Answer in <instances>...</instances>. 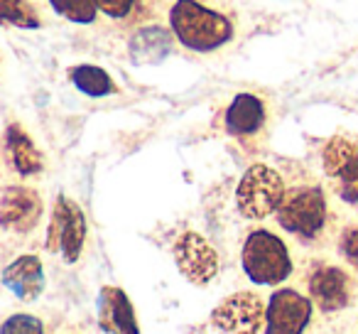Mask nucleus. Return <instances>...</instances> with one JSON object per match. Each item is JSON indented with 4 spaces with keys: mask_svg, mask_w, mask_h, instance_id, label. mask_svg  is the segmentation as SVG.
Wrapping results in <instances>:
<instances>
[{
    "mask_svg": "<svg viewBox=\"0 0 358 334\" xmlns=\"http://www.w3.org/2000/svg\"><path fill=\"white\" fill-rule=\"evenodd\" d=\"M86 241V219L84 211L69 197H57L52 209L50 229H47V249L59 253L64 263H76L84 251Z\"/></svg>",
    "mask_w": 358,
    "mask_h": 334,
    "instance_id": "5",
    "label": "nucleus"
},
{
    "mask_svg": "<svg viewBox=\"0 0 358 334\" xmlns=\"http://www.w3.org/2000/svg\"><path fill=\"white\" fill-rule=\"evenodd\" d=\"M224 123L229 135H236V138L255 135L265 123V104L255 94L234 96V101L226 109Z\"/></svg>",
    "mask_w": 358,
    "mask_h": 334,
    "instance_id": "13",
    "label": "nucleus"
},
{
    "mask_svg": "<svg viewBox=\"0 0 358 334\" xmlns=\"http://www.w3.org/2000/svg\"><path fill=\"white\" fill-rule=\"evenodd\" d=\"M174 263L179 273L194 285H209L219 273V256L214 246L196 231H185L174 241Z\"/></svg>",
    "mask_w": 358,
    "mask_h": 334,
    "instance_id": "8",
    "label": "nucleus"
},
{
    "mask_svg": "<svg viewBox=\"0 0 358 334\" xmlns=\"http://www.w3.org/2000/svg\"><path fill=\"white\" fill-rule=\"evenodd\" d=\"M96 319L99 327L108 334H140L135 309L125 290L103 285L96 300Z\"/></svg>",
    "mask_w": 358,
    "mask_h": 334,
    "instance_id": "10",
    "label": "nucleus"
},
{
    "mask_svg": "<svg viewBox=\"0 0 358 334\" xmlns=\"http://www.w3.org/2000/svg\"><path fill=\"white\" fill-rule=\"evenodd\" d=\"M172 50H174V35L159 25L143 27L128 42L130 60L135 64H159V62L172 55Z\"/></svg>",
    "mask_w": 358,
    "mask_h": 334,
    "instance_id": "14",
    "label": "nucleus"
},
{
    "mask_svg": "<svg viewBox=\"0 0 358 334\" xmlns=\"http://www.w3.org/2000/svg\"><path fill=\"white\" fill-rule=\"evenodd\" d=\"M3 285L22 302H32L45 290V268L37 256H20L3 270Z\"/></svg>",
    "mask_w": 358,
    "mask_h": 334,
    "instance_id": "12",
    "label": "nucleus"
},
{
    "mask_svg": "<svg viewBox=\"0 0 358 334\" xmlns=\"http://www.w3.org/2000/svg\"><path fill=\"white\" fill-rule=\"evenodd\" d=\"M285 200V182L268 165H250L236 187V207L245 219L260 221L275 214Z\"/></svg>",
    "mask_w": 358,
    "mask_h": 334,
    "instance_id": "3",
    "label": "nucleus"
},
{
    "mask_svg": "<svg viewBox=\"0 0 358 334\" xmlns=\"http://www.w3.org/2000/svg\"><path fill=\"white\" fill-rule=\"evenodd\" d=\"M0 22L3 25L25 27V30L40 27V18L32 13V8L27 6L25 0H0Z\"/></svg>",
    "mask_w": 358,
    "mask_h": 334,
    "instance_id": "19",
    "label": "nucleus"
},
{
    "mask_svg": "<svg viewBox=\"0 0 358 334\" xmlns=\"http://www.w3.org/2000/svg\"><path fill=\"white\" fill-rule=\"evenodd\" d=\"M351 298V280L341 268L322 265L309 275V300L322 312H338Z\"/></svg>",
    "mask_w": 358,
    "mask_h": 334,
    "instance_id": "11",
    "label": "nucleus"
},
{
    "mask_svg": "<svg viewBox=\"0 0 358 334\" xmlns=\"http://www.w3.org/2000/svg\"><path fill=\"white\" fill-rule=\"evenodd\" d=\"M0 334H45V324L35 314L17 312L0 324Z\"/></svg>",
    "mask_w": 358,
    "mask_h": 334,
    "instance_id": "21",
    "label": "nucleus"
},
{
    "mask_svg": "<svg viewBox=\"0 0 358 334\" xmlns=\"http://www.w3.org/2000/svg\"><path fill=\"white\" fill-rule=\"evenodd\" d=\"M338 251L343 253V258L358 268V226H351L341 234V241H338Z\"/></svg>",
    "mask_w": 358,
    "mask_h": 334,
    "instance_id": "23",
    "label": "nucleus"
},
{
    "mask_svg": "<svg viewBox=\"0 0 358 334\" xmlns=\"http://www.w3.org/2000/svg\"><path fill=\"white\" fill-rule=\"evenodd\" d=\"M50 6L57 15H62L69 22H76V25H91L99 15V8H96L94 0H50Z\"/></svg>",
    "mask_w": 358,
    "mask_h": 334,
    "instance_id": "17",
    "label": "nucleus"
},
{
    "mask_svg": "<svg viewBox=\"0 0 358 334\" xmlns=\"http://www.w3.org/2000/svg\"><path fill=\"white\" fill-rule=\"evenodd\" d=\"M241 265L250 283L273 288L292 275V256L287 244L268 229H253L243 241Z\"/></svg>",
    "mask_w": 358,
    "mask_h": 334,
    "instance_id": "2",
    "label": "nucleus"
},
{
    "mask_svg": "<svg viewBox=\"0 0 358 334\" xmlns=\"http://www.w3.org/2000/svg\"><path fill=\"white\" fill-rule=\"evenodd\" d=\"M169 30L174 40L192 52H214L234 40V22L199 0H174L169 8Z\"/></svg>",
    "mask_w": 358,
    "mask_h": 334,
    "instance_id": "1",
    "label": "nucleus"
},
{
    "mask_svg": "<svg viewBox=\"0 0 358 334\" xmlns=\"http://www.w3.org/2000/svg\"><path fill=\"white\" fill-rule=\"evenodd\" d=\"M103 15H108L110 20H123L133 13V8L138 6V0H94Z\"/></svg>",
    "mask_w": 358,
    "mask_h": 334,
    "instance_id": "22",
    "label": "nucleus"
},
{
    "mask_svg": "<svg viewBox=\"0 0 358 334\" xmlns=\"http://www.w3.org/2000/svg\"><path fill=\"white\" fill-rule=\"evenodd\" d=\"M358 150L356 143L346 138H331L327 145H324V153H322V162H324V172L329 177H336L341 172V167L353 158V153Z\"/></svg>",
    "mask_w": 358,
    "mask_h": 334,
    "instance_id": "18",
    "label": "nucleus"
},
{
    "mask_svg": "<svg viewBox=\"0 0 358 334\" xmlns=\"http://www.w3.org/2000/svg\"><path fill=\"white\" fill-rule=\"evenodd\" d=\"M211 324L221 334H260L265 327L263 298L258 293L229 295L214 307Z\"/></svg>",
    "mask_w": 358,
    "mask_h": 334,
    "instance_id": "7",
    "label": "nucleus"
},
{
    "mask_svg": "<svg viewBox=\"0 0 358 334\" xmlns=\"http://www.w3.org/2000/svg\"><path fill=\"white\" fill-rule=\"evenodd\" d=\"M336 192L343 202L348 204H358V150L353 153V158L348 160L346 165L341 167L336 177Z\"/></svg>",
    "mask_w": 358,
    "mask_h": 334,
    "instance_id": "20",
    "label": "nucleus"
},
{
    "mask_svg": "<svg viewBox=\"0 0 358 334\" xmlns=\"http://www.w3.org/2000/svg\"><path fill=\"white\" fill-rule=\"evenodd\" d=\"M6 150L8 160H10L13 170L22 177H32L42 172V155L35 148L30 135L22 130V125L13 123L6 130Z\"/></svg>",
    "mask_w": 358,
    "mask_h": 334,
    "instance_id": "15",
    "label": "nucleus"
},
{
    "mask_svg": "<svg viewBox=\"0 0 358 334\" xmlns=\"http://www.w3.org/2000/svg\"><path fill=\"white\" fill-rule=\"evenodd\" d=\"M69 81L76 86V91H81L84 96H91V99H103V96L115 94V84L110 79V74L94 64L71 67Z\"/></svg>",
    "mask_w": 358,
    "mask_h": 334,
    "instance_id": "16",
    "label": "nucleus"
},
{
    "mask_svg": "<svg viewBox=\"0 0 358 334\" xmlns=\"http://www.w3.org/2000/svg\"><path fill=\"white\" fill-rule=\"evenodd\" d=\"M278 224L287 234H294L304 241L317 239L327 224V197L319 187H294L285 192L280 204Z\"/></svg>",
    "mask_w": 358,
    "mask_h": 334,
    "instance_id": "4",
    "label": "nucleus"
},
{
    "mask_svg": "<svg viewBox=\"0 0 358 334\" xmlns=\"http://www.w3.org/2000/svg\"><path fill=\"white\" fill-rule=\"evenodd\" d=\"M42 219V200L30 187H8L0 197V226L13 234H30Z\"/></svg>",
    "mask_w": 358,
    "mask_h": 334,
    "instance_id": "9",
    "label": "nucleus"
},
{
    "mask_svg": "<svg viewBox=\"0 0 358 334\" xmlns=\"http://www.w3.org/2000/svg\"><path fill=\"white\" fill-rule=\"evenodd\" d=\"M314 302L292 288H280L265 305L263 334H304L312 322Z\"/></svg>",
    "mask_w": 358,
    "mask_h": 334,
    "instance_id": "6",
    "label": "nucleus"
}]
</instances>
